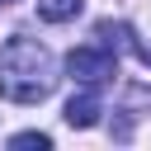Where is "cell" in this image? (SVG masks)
Wrapping results in <instances>:
<instances>
[{
	"label": "cell",
	"mask_w": 151,
	"mask_h": 151,
	"mask_svg": "<svg viewBox=\"0 0 151 151\" xmlns=\"http://www.w3.org/2000/svg\"><path fill=\"white\" fill-rule=\"evenodd\" d=\"M9 146H14V151H33V146H38V151H47V146H52V137H47V132H19V137H9Z\"/></svg>",
	"instance_id": "5"
},
{
	"label": "cell",
	"mask_w": 151,
	"mask_h": 151,
	"mask_svg": "<svg viewBox=\"0 0 151 151\" xmlns=\"http://www.w3.org/2000/svg\"><path fill=\"white\" fill-rule=\"evenodd\" d=\"M52 52L38 38L14 33L0 47V99L9 104H42L52 94Z\"/></svg>",
	"instance_id": "1"
},
{
	"label": "cell",
	"mask_w": 151,
	"mask_h": 151,
	"mask_svg": "<svg viewBox=\"0 0 151 151\" xmlns=\"http://www.w3.org/2000/svg\"><path fill=\"white\" fill-rule=\"evenodd\" d=\"M61 118H66L71 127H94V123H99V94L85 85L80 94H71V99H66V113H61Z\"/></svg>",
	"instance_id": "3"
},
{
	"label": "cell",
	"mask_w": 151,
	"mask_h": 151,
	"mask_svg": "<svg viewBox=\"0 0 151 151\" xmlns=\"http://www.w3.org/2000/svg\"><path fill=\"white\" fill-rule=\"evenodd\" d=\"M85 9V0H38V19L42 24H66Z\"/></svg>",
	"instance_id": "4"
},
{
	"label": "cell",
	"mask_w": 151,
	"mask_h": 151,
	"mask_svg": "<svg viewBox=\"0 0 151 151\" xmlns=\"http://www.w3.org/2000/svg\"><path fill=\"white\" fill-rule=\"evenodd\" d=\"M66 71H71V80H76V85H90V90H99L104 80H113V71H118V57L109 52V42H90V47H76V52L66 57Z\"/></svg>",
	"instance_id": "2"
}]
</instances>
